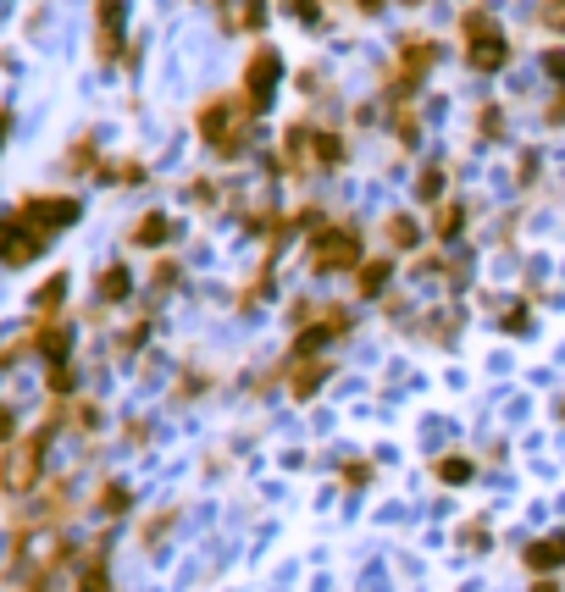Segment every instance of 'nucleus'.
<instances>
[{"label":"nucleus","mask_w":565,"mask_h":592,"mask_svg":"<svg viewBox=\"0 0 565 592\" xmlns=\"http://www.w3.org/2000/svg\"><path fill=\"white\" fill-rule=\"evenodd\" d=\"M277 78H283V56H277L272 45H261V50H255V56H250V67H244V83H239V95L250 100L255 111H266V100H272Z\"/></svg>","instance_id":"0eeeda50"},{"label":"nucleus","mask_w":565,"mask_h":592,"mask_svg":"<svg viewBox=\"0 0 565 592\" xmlns=\"http://www.w3.org/2000/svg\"><path fill=\"white\" fill-rule=\"evenodd\" d=\"M388 277H394V261H388V255H366V261L355 266V294H361V299H377Z\"/></svg>","instance_id":"9b49d317"},{"label":"nucleus","mask_w":565,"mask_h":592,"mask_svg":"<svg viewBox=\"0 0 565 592\" xmlns=\"http://www.w3.org/2000/svg\"><path fill=\"white\" fill-rule=\"evenodd\" d=\"M460 39H466V67L471 72H499L510 61V39L499 34V23H493L482 6H471V12L460 17Z\"/></svg>","instance_id":"7ed1b4c3"},{"label":"nucleus","mask_w":565,"mask_h":592,"mask_svg":"<svg viewBox=\"0 0 565 592\" xmlns=\"http://www.w3.org/2000/svg\"><path fill=\"white\" fill-rule=\"evenodd\" d=\"M399 6H421V0H399Z\"/></svg>","instance_id":"bb28decb"},{"label":"nucleus","mask_w":565,"mask_h":592,"mask_svg":"<svg viewBox=\"0 0 565 592\" xmlns=\"http://www.w3.org/2000/svg\"><path fill=\"white\" fill-rule=\"evenodd\" d=\"M34 349L61 366V360H67V349H73V327H67V321H56V316H45V321L34 327Z\"/></svg>","instance_id":"9d476101"},{"label":"nucleus","mask_w":565,"mask_h":592,"mask_svg":"<svg viewBox=\"0 0 565 592\" xmlns=\"http://www.w3.org/2000/svg\"><path fill=\"white\" fill-rule=\"evenodd\" d=\"M95 50L100 61L122 50V0H95Z\"/></svg>","instance_id":"1a4fd4ad"},{"label":"nucleus","mask_w":565,"mask_h":592,"mask_svg":"<svg viewBox=\"0 0 565 592\" xmlns=\"http://www.w3.org/2000/svg\"><path fill=\"white\" fill-rule=\"evenodd\" d=\"M532 565H538V570H549V565H560V559H565V537H554V543H538V548H532Z\"/></svg>","instance_id":"a211bd4d"},{"label":"nucleus","mask_w":565,"mask_h":592,"mask_svg":"<svg viewBox=\"0 0 565 592\" xmlns=\"http://www.w3.org/2000/svg\"><path fill=\"white\" fill-rule=\"evenodd\" d=\"M433 233L438 238H460V233H466V205H460V200L433 205Z\"/></svg>","instance_id":"4468645a"},{"label":"nucleus","mask_w":565,"mask_h":592,"mask_svg":"<svg viewBox=\"0 0 565 592\" xmlns=\"http://www.w3.org/2000/svg\"><path fill=\"white\" fill-rule=\"evenodd\" d=\"M255 117H261V111H255L244 95H217V100H205L194 122H200V139L211 144V150H217L222 161H233V155L250 150Z\"/></svg>","instance_id":"f257e3e1"},{"label":"nucleus","mask_w":565,"mask_h":592,"mask_svg":"<svg viewBox=\"0 0 565 592\" xmlns=\"http://www.w3.org/2000/svg\"><path fill=\"white\" fill-rule=\"evenodd\" d=\"M289 12H294V23L316 28V23H322V0H289Z\"/></svg>","instance_id":"aec40b11"},{"label":"nucleus","mask_w":565,"mask_h":592,"mask_svg":"<svg viewBox=\"0 0 565 592\" xmlns=\"http://www.w3.org/2000/svg\"><path fill=\"white\" fill-rule=\"evenodd\" d=\"M61 299H67V272H56V277H50V283L34 294V310H39V321H45V316H56V305H61Z\"/></svg>","instance_id":"dca6fc26"},{"label":"nucleus","mask_w":565,"mask_h":592,"mask_svg":"<svg viewBox=\"0 0 565 592\" xmlns=\"http://www.w3.org/2000/svg\"><path fill=\"white\" fill-rule=\"evenodd\" d=\"M543 67H549L554 78H565V50H549V56H543Z\"/></svg>","instance_id":"5701e85b"},{"label":"nucleus","mask_w":565,"mask_h":592,"mask_svg":"<svg viewBox=\"0 0 565 592\" xmlns=\"http://www.w3.org/2000/svg\"><path fill=\"white\" fill-rule=\"evenodd\" d=\"M45 244H50V238H39L28 222H17V211L6 216V222H0V261H6V266H28V261H39V255H45Z\"/></svg>","instance_id":"6e6552de"},{"label":"nucleus","mask_w":565,"mask_h":592,"mask_svg":"<svg viewBox=\"0 0 565 592\" xmlns=\"http://www.w3.org/2000/svg\"><path fill=\"white\" fill-rule=\"evenodd\" d=\"M111 587V581H106V559H89V565H84V576H78V592H106Z\"/></svg>","instance_id":"f3484780"},{"label":"nucleus","mask_w":565,"mask_h":592,"mask_svg":"<svg viewBox=\"0 0 565 592\" xmlns=\"http://www.w3.org/2000/svg\"><path fill=\"white\" fill-rule=\"evenodd\" d=\"M6 133H12V111H0V150H6Z\"/></svg>","instance_id":"393cba45"},{"label":"nucleus","mask_w":565,"mask_h":592,"mask_svg":"<svg viewBox=\"0 0 565 592\" xmlns=\"http://www.w3.org/2000/svg\"><path fill=\"white\" fill-rule=\"evenodd\" d=\"M383 233H388V244H394V249H416V244H421L416 216H388V227H383Z\"/></svg>","instance_id":"2eb2a0df"},{"label":"nucleus","mask_w":565,"mask_h":592,"mask_svg":"<svg viewBox=\"0 0 565 592\" xmlns=\"http://www.w3.org/2000/svg\"><path fill=\"white\" fill-rule=\"evenodd\" d=\"M84 216V205L73 200V194H34V200H23L17 205V222H28L39 238H56V233H67V227Z\"/></svg>","instance_id":"20e7f679"},{"label":"nucleus","mask_w":565,"mask_h":592,"mask_svg":"<svg viewBox=\"0 0 565 592\" xmlns=\"http://www.w3.org/2000/svg\"><path fill=\"white\" fill-rule=\"evenodd\" d=\"M433 61H438V45H433V39L410 34L405 45L394 50V78H388L394 89H388V95H394V100H410V95L421 89V78L433 72Z\"/></svg>","instance_id":"423d86ee"},{"label":"nucleus","mask_w":565,"mask_h":592,"mask_svg":"<svg viewBox=\"0 0 565 592\" xmlns=\"http://www.w3.org/2000/svg\"><path fill=\"white\" fill-rule=\"evenodd\" d=\"M305 261H311V272H322V277H333V272H355V266L366 261L361 227L322 222L311 238H305Z\"/></svg>","instance_id":"f03ea898"},{"label":"nucleus","mask_w":565,"mask_h":592,"mask_svg":"<svg viewBox=\"0 0 565 592\" xmlns=\"http://www.w3.org/2000/svg\"><path fill=\"white\" fill-rule=\"evenodd\" d=\"M421 200L427 205L444 200V166H427V172H421Z\"/></svg>","instance_id":"6ab92c4d"},{"label":"nucleus","mask_w":565,"mask_h":592,"mask_svg":"<svg viewBox=\"0 0 565 592\" xmlns=\"http://www.w3.org/2000/svg\"><path fill=\"white\" fill-rule=\"evenodd\" d=\"M0 443H12V410L0 404Z\"/></svg>","instance_id":"b1692460"},{"label":"nucleus","mask_w":565,"mask_h":592,"mask_svg":"<svg viewBox=\"0 0 565 592\" xmlns=\"http://www.w3.org/2000/svg\"><path fill=\"white\" fill-rule=\"evenodd\" d=\"M543 23H549L554 34H565V0H543Z\"/></svg>","instance_id":"4be33fe9"},{"label":"nucleus","mask_w":565,"mask_h":592,"mask_svg":"<svg viewBox=\"0 0 565 592\" xmlns=\"http://www.w3.org/2000/svg\"><path fill=\"white\" fill-rule=\"evenodd\" d=\"M45 449H50V427L45 432H28V438L6 454V465H0V487H6V493H34V487H39V465H45Z\"/></svg>","instance_id":"39448f33"},{"label":"nucleus","mask_w":565,"mask_h":592,"mask_svg":"<svg viewBox=\"0 0 565 592\" xmlns=\"http://www.w3.org/2000/svg\"><path fill=\"white\" fill-rule=\"evenodd\" d=\"M532 592H560V587H554V581H538V587H532Z\"/></svg>","instance_id":"a878e982"},{"label":"nucleus","mask_w":565,"mask_h":592,"mask_svg":"<svg viewBox=\"0 0 565 592\" xmlns=\"http://www.w3.org/2000/svg\"><path fill=\"white\" fill-rule=\"evenodd\" d=\"M172 238V216L167 211H150V216H139V227L128 233V244L133 249H156V244H167Z\"/></svg>","instance_id":"f8f14e48"},{"label":"nucleus","mask_w":565,"mask_h":592,"mask_svg":"<svg viewBox=\"0 0 565 592\" xmlns=\"http://www.w3.org/2000/svg\"><path fill=\"white\" fill-rule=\"evenodd\" d=\"M100 510H106V515L128 510V493H122V487H117V482H111V487H106V493H100Z\"/></svg>","instance_id":"412c9836"},{"label":"nucleus","mask_w":565,"mask_h":592,"mask_svg":"<svg viewBox=\"0 0 565 592\" xmlns=\"http://www.w3.org/2000/svg\"><path fill=\"white\" fill-rule=\"evenodd\" d=\"M95 294H100V305H122V299L133 294V277H128V266H106V272L95 277Z\"/></svg>","instance_id":"ddd939ff"}]
</instances>
